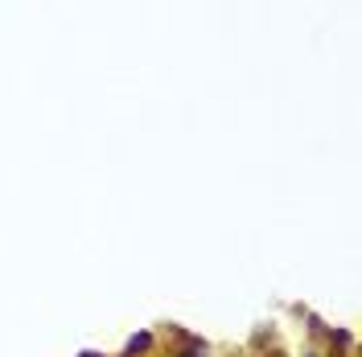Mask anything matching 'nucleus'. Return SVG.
<instances>
[{
    "label": "nucleus",
    "instance_id": "1",
    "mask_svg": "<svg viewBox=\"0 0 362 357\" xmlns=\"http://www.w3.org/2000/svg\"><path fill=\"white\" fill-rule=\"evenodd\" d=\"M148 345H153V337H148V333L132 337V341H128V349H124V357H136V353H144V349H148Z\"/></svg>",
    "mask_w": 362,
    "mask_h": 357
},
{
    "label": "nucleus",
    "instance_id": "2",
    "mask_svg": "<svg viewBox=\"0 0 362 357\" xmlns=\"http://www.w3.org/2000/svg\"><path fill=\"white\" fill-rule=\"evenodd\" d=\"M177 357H206V345L202 341H189V349H181Z\"/></svg>",
    "mask_w": 362,
    "mask_h": 357
},
{
    "label": "nucleus",
    "instance_id": "3",
    "mask_svg": "<svg viewBox=\"0 0 362 357\" xmlns=\"http://www.w3.org/2000/svg\"><path fill=\"white\" fill-rule=\"evenodd\" d=\"M78 357H103V353H95V349H87V353H78Z\"/></svg>",
    "mask_w": 362,
    "mask_h": 357
},
{
    "label": "nucleus",
    "instance_id": "4",
    "mask_svg": "<svg viewBox=\"0 0 362 357\" xmlns=\"http://www.w3.org/2000/svg\"><path fill=\"white\" fill-rule=\"evenodd\" d=\"M305 357H317V353H305Z\"/></svg>",
    "mask_w": 362,
    "mask_h": 357
}]
</instances>
